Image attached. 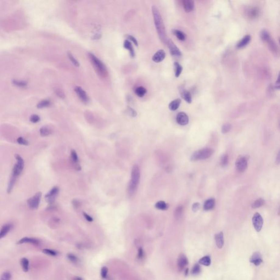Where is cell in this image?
<instances>
[{
	"mask_svg": "<svg viewBox=\"0 0 280 280\" xmlns=\"http://www.w3.org/2000/svg\"><path fill=\"white\" fill-rule=\"evenodd\" d=\"M152 10L153 16L154 24L156 26V31L159 36V38L162 40L163 43L166 44L167 40L166 32L163 23V20L162 19V16L158 10V8H157L156 5L152 6Z\"/></svg>",
	"mask_w": 280,
	"mask_h": 280,
	"instance_id": "1",
	"label": "cell"
},
{
	"mask_svg": "<svg viewBox=\"0 0 280 280\" xmlns=\"http://www.w3.org/2000/svg\"><path fill=\"white\" fill-rule=\"evenodd\" d=\"M131 177L128 189V191L130 195H132L135 193L140 182V170L137 165H135L132 167Z\"/></svg>",
	"mask_w": 280,
	"mask_h": 280,
	"instance_id": "2",
	"label": "cell"
},
{
	"mask_svg": "<svg viewBox=\"0 0 280 280\" xmlns=\"http://www.w3.org/2000/svg\"><path fill=\"white\" fill-rule=\"evenodd\" d=\"M89 59L97 72L103 77H106L108 75L107 68L105 65L97 57L92 53L89 54Z\"/></svg>",
	"mask_w": 280,
	"mask_h": 280,
	"instance_id": "3",
	"label": "cell"
},
{
	"mask_svg": "<svg viewBox=\"0 0 280 280\" xmlns=\"http://www.w3.org/2000/svg\"><path fill=\"white\" fill-rule=\"evenodd\" d=\"M213 151L211 148H206L197 151L193 154L191 156V160L198 161L200 160H204L208 159L212 156Z\"/></svg>",
	"mask_w": 280,
	"mask_h": 280,
	"instance_id": "4",
	"label": "cell"
},
{
	"mask_svg": "<svg viewBox=\"0 0 280 280\" xmlns=\"http://www.w3.org/2000/svg\"><path fill=\"white\" fill-rule=\"evenodd\" d=\"M15 158L16 159V163L13 168L11 177L17 178L24 169L25 163L24 160L19 154H16Z\"/></svg>",
	"mask_w": 280,
	"mask_h": 280,
	"instance_id": "5",
	"label": "cell"
},
{
	"mask_svg": "<svg viewBox=\"0 0 280 280\" xmlns=\"http://www.w3.org/2000/svg\"><path fill=\"white\" fill-rule=\"evenodd\" d=\"M42 195V193L40 191H38L33 197H31L27 200V205L31 210H35L37 209L40 203Z\"/></svg>",
	"mask_w": 280,
	"mask_h": 280,
	"instance_id": "6",
	"label": "cell"
},
{
	"mask_svg": "<svg viewBox=\"0 0 280 280\" xmlns=\"http://www.w3.org/2000/svg\"><path fill=\"white\" fill-rule=\"evenodd\" d=\"M59 189L58 187H54L51 189L45 196V199L47 202L50 205L53 204L55 201L56 198L59 194Z\"/></svg>",
	"mask_w": 280,
	"mask_h": 280,
	"instance_id": "7",
	"label": "cell"
},
{
	"mask_svg": "<svg viewBox=\"0 0 280 280\" xmlns=\"http://www.w3.org/2000/svg\"><path fill=\"white\" fill-rule=\"evenodd\" d=\"M263 218L261 217V214L259 213H256L252 218V223L254 229L257 232L261 231L263 226Z\"/></svg>",
	"mask_w": 280,
	"mask_h": 280,
	"instance_id": "8",
	"label": "cell"
},
{
	"mask_svg": "<svg viewBox=\"0 0 280 280\" xmlns=\"http://www.w3.org/2000/svg\"><path fill=\"white\" fill-rule=\"evenodd\" d=\"M261 40H264L266 43H268L270 47L272 49L273 51H276L277 47L276 46L275 43L272 40L270 36L269 33L268 31L265 30H263L261 31Z\"/></svg>",
	"mask_w": 280,
	"mask_h": 280,
	"instance_id": "9",
	"label": "cell"
},
{
	"mask_svg": "<svg viewBox=\"0 0 280 280\" xmlns=\"http://www.w3.org/2000/svg\"><path fill=\"white\" fill-rule=\"evenodd\" d=\"M248 160L246 156H240L236 162V168L239 173H243L247 169Z\"/></svg>",
	"mask_w": 280,
	"mask_h": 280,
	"instance_id": "10",
	"label": "cell"
},
{
	"mask_svg": "<svg viewBox=\"0 0 280 280\" xmlns=\"http://www.w3.org/2000/svg\"><path fill=\"white\" fill-rule=\"evenodd\" d=\"M166 44L170 50V53L173 56L176 57H180L182 55L180 49L178 48L175 45V43L173 42L171 40L167 39Z\"/></svg>",
	"mask_w": 280,
	"mask_h": 280,
	"instance_id": "11",
	"label": "cell"
},
{
	"mask_svg": "<svg viewBox=\"0 0 280 280\" xmlns=\"http://www.w3.org/2000/svg\"><path fill=\"white\" fill-rule=\"evenodd\" d=\"M188 264V261L185 255L183 254H180L178 257L177 261L178 269L179 271H182L186 266Z\"/></svg>",
	"mask_w": 280,
	"mask_h": 280,
	"instance_id": "12",
	"label": "cell"
},
{
	"mask_svg": "<svg viewBox=\"0 0 280 280\" xmlns=\"http://www.w3.org/2000/svg\"><path fill=\"white\" fill-rule=\"evenodd\" d=\"M75 90L78 97H79V99L82 102L86 103L88 102V97L86 94V92H85L81 86H75Z\"/></svg>",
	"mask_w": 280,
	"mask_h": 280,
	"instance_id": "13",
	"label": "cell"
},
{
	"mask_svg": "<svg viewBox=\"0 0 280 280\" xmlns=\"http://www.w3.org/2000/svg\"><path fill=\"white\" fill-rule=\"evenodd\" d=\"M176 121L180 125H186L188 123V116L184 112H180L176 116Z\"/></svg>",
	"mask_w": 280,
	"mask_h": 280,
	"instance_id": "14",
	"label": "cell"
},
{
	"mask_svg": "<svg viewBox=\"0 0 280 280\" xmlns=\"http://www.w3.org/2000/svg\"><path fill=\"white\" fill-rule=\"evenodd\" d=\"M24 243H31L33 245H39L40 244V241L37 239L33 238V237H25L22 238V239L19 240L17 243L18 245H22Z\"/></svg>",
	"mask_w": 280,
	"mask_h": 280,
	"instance_id": "15",
	"label": "cell"
},
{
	"mask_svg": "<svg viewBox=\"0 0 280 280\" xmlns=\"http://www.w3.org/2000/svg\"><path fill=\"white\" fill-rule=\"evenodd\" d=\"M71 160L72 164L74 165V167L77 170H81V167L79 164V159H78V154L75 150L72 149L71 152Z\"/></svg>",
	"mask_w": 280,
	"mask_h": 280,
	"instance_id": "16",
	"label": "cell"
},
{
	"mask_svg": "<svg viewBox=\"0 0 280 280\" xmlns=\"http://www.w3.org/2000/svg\"><path fill=\"white\" fill-rule=\"evenodd\" d=\"M246 14L250 19L256 18L259 14V9L256 7H250L246 9Z\"/></svg>",
	"mask_w": 280,
	"mask_h": 280,
	"instance_id": "17",
	"label": "cell"
},
{
	"mask_svg": "<svg viewBox=\"0 0 280 280\" xmlns=\"http://www.w3.org/2000/svg\"><path fill=\"white\" fill-rule=\"evenodd\" d=\"M250 261L251 263L254 264L256 266H259L263 263V259L261 253L258 252H254L252 256H251Z\"/></svg>",
	"mask_w": 280,
	"mask_h": 280,
	"instance_id": "18",
	"label": "cell"
},
{
	"mask_svg": "<svg viewBox=\"0 0 280 280\" xmlns=\"http://www.w3.org/2000/svg\"><path fill=\"white\" fill-rule=\"evenodd\" d=\"M165 57H166V53L164 51L160 49L158 51H156V53L154 54L153 57L152 58V60L154 62L158 63V62H162V61L164 59Z\"/></svg>",
	"mask_w": 280,
	"mask_h": 280,
	"instance_id": "19",
	"label": "cell"
},
{
	"mask_svg": "<svg viewBox=\"0 0 280 280\" xmlns=\"http://www.w3.org/2000/svg\"><path fill=\"white\" fill-rule=\"evenodd\" d=\"M183 8L187 13L191 12L194 9V2L192 0H183L182 1Z\"/></svg>",
	"mask_w": 280,
	"mask_h": 280,
	"instance_id": "20",
	"label": "cell"
},
{
	"mask_svg": "<svg viewBox=\"0 0 280 280\" xmlns=\"http://www.w3.org/2000/svg\"><path fill=\"white\" fill-rule=\"evenodd\" d=\"M215 243H216L217 247L219 249H221L223 247L224 243V235L223 232H219V233L216 234L215 236Z\"/></svg>",
	"mask_w": 280,
	"mask_h": 280,
	"instance_id": "21",
	"label": "cell"
},
{
	"mask_svg": "<svg viewBox=\"0 0 280 280\" xmlns=\"http://www.w3.org/2000/svg\"><path fill=\"white\" fill-rule=\"evenodd\" d=\"M180 94L181 96L187 103H191L192 98H191V94L190 92L186 89H182L180 90Z\"/></svg>",
	"mask_w": 280,
	"mask_h": 280,
	"instance_id": "22",
	"label": "cell"
},
{
	"mask_svg": "<svg viewBox=\"0 0 280 280\" xmlns=\"http://www.w3.org/2000/svg\"><path fill=\"white\" fill-rule=\"evenodd\" d=\"M11 228L12 225L11 224H5L3 225L0 232V239H2L3 237H5V236L8 234V233L10 232Z\"/></svg>",
	"mask_w": 280,
	"mask_h": 280,
	"instance_id": "23",
	"label": "cell"
},
{
	"mask_svg": "<svg viewBox=\"0 0 280 280\" xmlns=\"http://www.w3.org/2000/svg\"><path fill=\"white\" fill-rule=\"evenodd\" d=\"M40 135L42 137H46L51 135L53 132V129L49 126H43L40 130Z\"/></svg>",
	"mask_w": 280,
	"mask_h": 280,
	"instance_id": "24",
	"label": "cell"
},
{
	"mask_svg": "<svg viewBox=\"0 0 280 280\" xmlns=\"http://www.w3.org/2000/svg\"><path fill=\"white\" fill-rule=\"evenodd\" d=\"M250 35H246L245 37L237 43V48H242L246 46H247L248 43L250 42Z\"/></svg>",
	"mask_w": 280,
	"mask_h": 280,
	"instance_id": "25",
	"label": "cell"
},
{
	"mask_svg": "<svg viewBox=\"0 0 280 280\" xmlns=\"http://www.w3.org/2000/svg\"><path fill=\"white\" fill-rule=\"evenodd\" d=\"M215 200L213 198L207 200L204 203V209L205 211L212 210L215 206Z\"/></svg>",
	"mask_w": 280,
	"mask_h": 280,
	"instance_id": "26",
	"label": "cell"
},
{
	"mask_svg": "<svg viewBox=\"0 0 280 280\" xmlns=\"http://www.w3.org/2000/svg\"><path fill=\"white\" fill-rule=\"evenodd\" d=\"M124 47L125 48L128 50L130 52V55L132 58H134L135 56V51L134 48L132 47V44L130 42L129 40H125L124 42Z\"/></svg>",
	"mask_w": 280,
	"mask_h": 280,
	"instance_id": "27",
	"label": "cell"
},
{
	"mask_svg": "<svg viewBox=\"0 0 280 280\" xmlns=\"http://www.w3.org/2000/svg\"><path fill=\"white\" fill-rule=\"evenodd\" d=\"M180 103H181V100L180 99H177L170 103V104L169 105V108L170 110L175 111V110H177L178 107H180Z\"/></svg>",
	"mask_w": 280,
	"mask_h": 280,
	"instance_id": "28",
	"label": "cell"
},
{
	"mask_svg": "<svg viewBox=\"0 0 280 280\" xmlns=\"http://www.w3.org/2000/svg\"><path fill=\"white\" fill-rule=\"evenodd\" d=\"M20 265L22 269L25 272H27L29 270V261L26 258H22L20 259Z\"/></svg>",
	"mask_w": 280,
	"mask_h": 280,
	"instance_id": "29",
	"label": "cell"
},
{
	"mask_svg": "<svg viewBox=\"0 0 280 280\" xmlns=\"http://www.w3.org/2000/svg\"><path fill=\"white\" fill-rule=\"evenodd\" d=\"M135 93L138 97H143L147 93V90L143 86H138L135 89Z\"/></svg>",
	"mask_w": 280,
	"mask_h": 280,
	"instance_id": "30",
	"label": "cell"
},
{
	"mask_svg": "<svg viewBox=\"0 0 280 280\" xmlns=\"http://www.w3.org/2000/svg\"><path fill=\"white\" fill-rule=\"evenodd\" d=\"M199 263L200 264H201L202 265H204V266H206V267L210 266V264L211 263V258L209 256H205L200 259Z\"/></svg>",
	"mask_w": 280,
	"mask_h": 280,
	"instance_id": "31",
	"label": "cell"
},
{
	"mask_svg": "<svg viewBox=\"0 0 280 280\" xmlns=\"http://www.w3.org/2000/svg\"><path fill=\"white\" fill-rule=\"evenodd\" d=\"M173 33L179 40L184 41L186 40V35L180 30H173Z\"/></svg>",
	"mask_w": 280,
	"mask_h": 280,
	"instance_id": "32",
	"label": "cell"
},
{
	"mask_svg": "<svg viewBox=\"0 0 280 280\" xmlns=\"http://www.w3.org/2000/svg\"><path fill=\"white\" fill-rule=\"evenodd\" d=\"M174 68H175V77L177 78L180 75V73L182 72L183 68L178 62H175L174 63Z\"/></svg>",
	"mask_w": 280,
	"mask_h": 280,
	"instance_id": "33",
	"label": "cell"
},
{
	"mask_svg": "<svg viewBox=\"0 0 280 280\" xmlns=\"http://www.w3.org/2000/svg\"><path fill=\"white\" fill-rule=\"evenodd\" d=\"M265 204V201L262 198H259L258 199L256 200L254 202H253L252 205V208H257L262 206Z\"/></svg>",
	"mask_w": 280,
	"mask_h": 280,
	"instance_id": "34",
	"label": "cell"
},
{
	"mask_svg": "<svg viewBox=\"0 0 280 280\" xmlns=\"http://www.w3.org/2000/svg\"><path fill=\"white\" fill-rule=\"evenodd\" d=\"M155 206L157 209L160 210H167L168 208V206H167V204H166V202L163 201H159L158 202H156Z\"/></svg>",
	"mask_w": 280,
	"mask_h": 280,
	"instance_id": "35",
	"label": "cell"
},
{
	"mask_svg": "<svg viewBox=\"0 0 280 280\" xmlns=\"http://www.w3.org/2000/svg\"><path fill=\"white\" fill-rule=\"evenodd\" d=\"M183 208L182 206H178L176 208L175 211V218L177 219H180L183 214Z\"/></svg>",
	"mask_w": 280,
	"mask_h": 280,
	"instance_id": "36",
	"label": "cell"
},
{
	"mask_svg": "<svg viewBox=\"0 0 280 280\" xmlns=\"http://www.w3.org/2000/svg\"><path fill=\"white\" fill-rule=\"evenodd\" d=\"M229 162V156L228 154H224L221 157L220 164L222 167H225L228 164Z\"/></svg>",
	"mask_w": 280,
	"mask_h": 280,
	"instance_id": "37",
	"label": "cell"
},
{
	"mask_svg": "<svg viewBox=\"0 0 280 280\" xmlns=\"http://www.w3.org/2000/svg\"><path fill=\"white\" fill-rule=\"evenodd\" d=\"M51 104L50 101L47 100H44L41 101L40 102L38 103L37 107L38 108H43L48 107Z\"/></svg>",
	"mask_w": 280,
	"mask_h": 280,
	"instance_id": "38",
	"label": "cell"
},
{
	"mask_svg": "<svg viewBox=\"0 0 280 280\" xmlns=\"http://www.w3.org/2000/svg\"><path fill=\"white\" fill-rule=\"evenodd\" d=\"M201 267L199 264H195L191 270V274L193 275H197L199 274L201 272Z\"/></svg>",
	"mask_w": 280,
	"mask_h": 280,
	"instance_id": "39",
	"label": "cell"
},
{
	"mask_svg": "<svg viewBox=\"0 0 280 280\" xmlns=\"http://www.w3.org/2000/svg\"><path fill=\"white\" fill-rule=\"evenodd\" d=\"M42 252L45 254L51 256H57L58 255V252L55 250H53L51 249L45 248L42 250Z\"/></svg>",
	"mask_w": 280,
	"mask_h": 280,
	"instance_id": "40",
	"label": "cell"
},
{
	"mask_svg": "<svg viewBox=\"0 0 280 280\" xmlns=\"http://www.w3.org/2000/svg\"><path fill=\"white\" fill-rule=\"evenodd\" d=\"M232 125L229 123H226L222 127V132L223 134H226L229 132L232 129Z\"/></svg>",
	"mask_w": 280,
	"mask_h": 280,
	"instance_id": "41",
	"label": "cell"
},
{
	"mask_svg": "<svg viewBox=\"0 0 280 280\" xmlns=\"http://www.w3.org/2000/svg\"><path fill=\"white\" fill-rule=\"evenodd\" d=\"M12 83L14 85L18 87H25L27 86V82L23 81H18V80H13L12 81Z\"/></svg>",
	"mask_w": 280,
	"mask_h": 280,
	"instance_id": "42",
	"label": "cell"
},
{
	"mask_svg": "<svg viewBox=\"0 0 280 280\" xmlns=\"http://www.w3.org/2000/svg\"><path fill=\"white\" fill-rule=\"evenodd\" d=\"M68 57L69 59L71 60V61L72 62L73 65L75 66H77V67H78L79 66V63L78 62L77 60L75 58L73 57L72 54H71L70 52L68 53Z\"/></svg>",
	"mask_w": 280,
	"mask_h": 280,
	"instance_id": "43",
	"label": "cell"
},
{
	"mask_svg": "<svg viewBox=\"0 0 280 280\" xmlns=\"http://www.w3.org/2000/svg\"><path fill=\"white\" fill-rule=\"evenodd\" d=\"M1 280H12V274L9 271H5L3 272L1 277Z\"/></svg>",
	"mask_w": 280,
	"mask_h": 280,
	"instance_id": "44",
	"label": "cell"
},
{
	"mask_svg": "<svg viewBox=\"0 0 280 280\" xmlns=\"http://www.w3.org/2000/svg\"><path fill=\"white\" fill-rule=\"evenodd\" d=\"M16 142L20 145H26V146L29 145V141L26 140V139H25L24 138H23V137H19V138H18L17 140H16Z\"/></svg>",
	"mask_w": 280,
	"mask_h": 280,
	"instance_id": "45",
	"label": "cell"
},
{
	"mask_svg": "<svg viewBox=\"0 0 280 280\" xmlns=\"http://www.w3.org/2000/svg\"><path fill=\"white\" fill-rule=\"evenodd\" d=\"M67 257H68V258L70 260V261L72 262L73 263H78V258L77 257V256L74 255L72 253H68Z\"/></svg>",
	"mask_w": 280,
	"mask_h": 280,
	"instance_id": "46",
	"label": "cell"
},
{
	"mask_svg": "<svg viewBox=\"0 0 280 280\" xmlns=\"http://www.w3.org/2000/svg\"><path fill=\"white\" fill-rule=\"evenodd\" d=\"M145 252L142 247H140L138 248V259L139 260H142L145 258Z\"/></svg>",
	"mask_w": 280,
	"mask_h": 280,
	"instance_id": "47",
	"label": "cell"
},
{
	"mask_svg": "<svg viewBox=\"0 0 280 280\" xmlns=\"http://www.w3.org/2000/svg\"><path fill=\"white\" fill-rule=\"evenodd\" d=\"M108 269L106 267H103L101 270V278L105 279L107 277Z\"/></svg>",
	"mask_w": 280,
	"mask_h": 280,
	"instance_id": "48",
	"label": "cell"
},
{
	"mask_svg": "<svg viewBox=\"0 0 280 280\" xmlns=\"http://www.w3.org/2000/svg\"><path fill=\"white\" fill-rule=\"evenodd\" d=\"M55 93L57 94L58 97H59L61 99H64L65 97V95L64 92L62 91V90L60 88H57L55 90Z\"/></svg>",
	"mask_w": 280,
	"mask_h": 280,
	"instance_id": "49",
	"label": "cell"
},
{
	"mask_svg": "<svg viewBox=\"0 0 280 280\" xmlns=\"http://www.w3.org/2000/svg\"><path fill=\"white\" fill-rule=\"evenodd\" d=\"M30 121L33 123H36L40 121V117L37 114H33L30 117Z\"/></svg>",
	"mask_w": 280,
	"mask_h": 280,
	"instance_id": "50",
	"label": "cell"
},
{
	"mask_svg": "<svg viewBox=\"0 0 280 280\" xmlns=\"http://www.w3.org/2000/svg\"><path fill=\"white\" fill-rule=\"evenodd\" d=\"M72 204L73 207H74V208H75V209L80 208V206H81V203L79 202V201H78V200H73L72 201Z\"/></svg>",
	"mask_w": 280,
	"mask_h": 280,
	"instance_id": "51",
	"label": "cell"
},
{
	"mask_svg": "<svg viewBox=\"0 0 280 280\" xmlns=\"http://www.w3.org/2000/svg\"><path fill=\"white\" fill-rule=\"evenodd\" d=\"M83 215L84 217L86 218V221L88 222H92L93 221V217H92L90 215H89L88 214H87L85 212H84L83 213Z\"/></svg>",
	"mask_w": 280,
	"mask_h": 280,
	"instance_id": "52",
	"label": "cell"
},
{
	"mask_svg": "<svg viewBox=\"0 0 280 280\" xmlns=\"http://www.w3.org/2000/svg\"><path fill=\"white\" fill-rule=\"evenodd\" d=\"M128 39L129 40H131L132 42L134 43L136 46H138V42L137 40H136V39L135 37H134L132 36H131V35H128Z\"/></svg>",
	"mask_w": 280,
	"mask_h": 280,
	"instance_id": "53",
	"label": "cell"
},
{
	"mask_svg": "<svg viewBox=\"0 0 280 280\" xmlns=\"http://www.w3.org/2000/svg\"><path fill=\"white\" fill-rule=\"evenodd\" d=\"M200 208V204L198 203V202H196V203H194L193 206H192V210L194 211V212H197L198 210Z\"/></svg>",
	"mask_w": 280,
	"mask_h": 280,
	"instance_id": "54",
	"label": "cell"
},
{
	"mask_svg": "<svg viewBox=\"0 0 280 280\" xmlns=\"http://www.w3.org/2000/svg\"><path fill=\"white\" fill-rule=\"evenodd\" d=\"M129 112L130 114L132 117H136V115H137V113L134 110H133L131 108L129 107Z\"/></svg>",
	"mask_w": 280,
	"mask_h": 280,
	"instance_id": "55",
	"label": "cell"
},
{
	"mask_svg": "<svg viewBox=\"0 0 280 280\" xmlns=\"http://www.w3.org/2000/svg\"><path fill=\"white\" fill-rule=\"evenodd\" d=\"M276 88L278 89H280V72L278 76V80L276 82Z\"/></svg>",
	"mask_w": 280,
	"mask_h": 280,
	"instance_id": "56",
	"label": "cell"
},
{
	"mask_svg": "<svg viewBox=\"0 0 280 280\" xmlns=\"http://www.w3.org/2000/svg\"><path fill=\"white\" fill-rule=\"evenodd\" d=\"M275 163L277 165H279L280 164V150L278 152V155H277L276 160H275Z\"/></svg>",
	"mask_w": 280,
	"mask_h": 280,
	"instance_id": "57",
	"label": "cell"
},
{
	"mask_svg": "<svg viewBox=\"0 0 280 280\" xmlns=\"http://www.w3.org/2000/svg\"><path fill=\"white\" fill-rule=\"evenodd\" d=\"M72 280H83V279L82 278H80V277L75 276V277L73 278Z\"/></svg>",
	"mask_w": 280,
	"mask_h": 280,
	"instance_id": "58",
	"label": "cell"
},
{
	"mask_svg": "<svg viewBox=\"0 0 280 280\" xmlns=\"http://www.w3.org/2000/svg\"><path fill=\"white\" fill-rule=\"evenodd\" d=\"M188 272H189V270H188V269L187 268V269H186V272H185V275H188Z\"/></svg>",
	"mask_w": 280,
	"mask_h": 280,
	"instance_id": "59",
	"label": "cell"
},
{
	"mask_svg": "<svg viewBox=\"0 0 280 280\" xmlns=\"http://www.w3.org/2000/svg\"><path fill=\"white\" fill-rule=\"evenodd\" d=\"M278 215H280V207L278 208Z\"/></svg>",
	"mask_w": 280,
	"mask_h": 280,
	"instance_id": "60",
	"label": "cell"
},
{
	"mask_svg": "<svg viewBox=\"0 0 280 280\" xmlns=\"http://www.w3.org/2000/svg\"></svg>",
	"mask_w": 280,
	"mask_h": 280,
	"instance_id": "61",
	"label": "cell"
}]
</instances>
